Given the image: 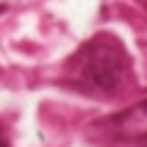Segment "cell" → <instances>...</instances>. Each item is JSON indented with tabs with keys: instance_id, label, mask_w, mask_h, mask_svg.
I'll use <instances>...</instances> for the list:
<instances>
[{
	"instance_id": "obj_2",
	"label": "cell",
	"mask_w": 147,
	"mask_h": 147,
	"mask_svg": "<svg viewBox=\"0 0 147 147\" xmlns=\"http://www.w3.org/2000/svg\"><path fill=\"white\" fill-rule=\"evenodd\" d=\"M108 133L117 139H139L147 136V100L139 106H131L128 111L108 119Z\"/></svg>"
},
{
	"instance_id": "obj_3",
	"label": "cell",
	"mask_w": 147,
	"mask_h": 147,
	"mask_svg": "<svg viewBox=\"0 0 147 147\" xmlns=\"http://www.w3.org/2000/svg\"><path fill=\"white\" fill-rule=\"evenodd\" d=\"M0 147H6V142H3V139H0Z\"/></svg>"
},
{
	"instance_id": "obj_1",
	"label": "cell",
	"mask_w": 147,
	"mask_h": 147,
	"mask_svg": "<svg viewBox=\"0 0 147 147\" xmlns=\"http://www.w3.org/2000/svg\"><path fill=\"white\" fill-rule=\"evenodd\" d=\"M75 69H78V78H83L89 86L114 92L128 78V58H125V50L114 39L100 36L78 53Z\"/></svg>"
}]
</instances>
